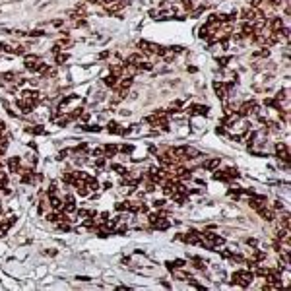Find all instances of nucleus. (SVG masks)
I'll return each instance as SVG.
<instances>
[{
    "instance_id": "obj_1",
    "label": "nucleus",
    "mask_w": 291,
    "mask_h": 291,
    "mask_svg": "<svg viewBox=\"0 0 291 291\" xmlns=\"http://www.w3.org/2000/svg\"><path fill=\"white\" fill-rule=\"evenodd\" d=\"M231 281L237 283V285H241V287H248L250 281H252V274H250V272H245V270H239V272L233 274Z\"/></svg>"
},
{
    "instance_id": "obj_2",
    "label": "nucleus",
    "mask_w": 291,
    "mask_h": 291,
    "mask_svg": "<svg viewBox=\"0 0 291 291\" xmlns=\"http://www.w3.org/2000/svg\"><path fill=\"white\" fill-rule=\"evenodd\" d=\"M200 239H202V233H198V231H194V229H190L188 233H186V237H184V241L186 243H200Z\"/></svg>"
},
{
    "instance_id": "obj_3",
    "label": "nucleus",
    "mask_w": 291,
    "mask_h": 291,
    "mask_svg": "<svg viewBox=\"0 0 291 291\" xmlns=\"http://www.w3.org/2000/svg\"><path fill=\"white\" fill-rule=\"evenodd\" d=\"M229 87H231V84H229V86H223V84H221V82H217V80L214 82V89H216L217 97H225V95H227V89H229Z\"/></svg>"
},
{
    "instance_id": "obj_4",
    "label": "nucleus",
    "mask_w": 291,
    "mask_h": 291,
    "mask_svg": "<svg viewBox=\"0 0 291 291\" xmlns=\"http://www.w3.org/2000/svg\"><path fill=\"white\" fill-rule=\"evenodd\" d=\"M151 225L155 227V229H159V231H165V229L171 225V223H169V219H163V217L159 216L157 219H155V221H153V223H151Z\"/></svg>"
},
{
    "instance_id": "obj_5",
    "label": "nucleus",
    "mask_w": 291,
    "mask_h": 291,
    "mask_svg": "<svg viewBox=\"0 0 291 291\" xmlns=\"http://www.w3.org/2000/svg\"><path fill=\"white\" fill-rule=\"evenodd\" d=\"M276 151L280 153V157H281V159H289V151H287V146H285L283 142L276 144Z\"/></svg>"
},
{
    "instance_id": "obj_6",
    "label": "nucleus",
    "mask_w": 291,
    "mask_h": 291,
    "mask_svg": "<svg viewBox=\"0 0 291 291\" xmlns=\"http://www.w3.org/2000/svg\"><path fill=\"white\" fill-rule=\"evenodd\" d=\"M254 107H256L254 101H247V103H243V105H241V115H248V113H252Z\"/></svg>"
},
{
    "instance_id": "obj_7",
    "label": "nucleus",
    "mask_w": 291,
    "mask_h": 291,
    "mask_svg": "<svg viewBox=\"0 0 291 291\" xmlns=\"http://www.w3.org/2000/svg\"><path fill=\"white\" fill-rule=\"evenodd\" d=\"M258 212H260V216L264 217L266 221H274V212H272V210H268V208L262 206V208H258Z\"/></svg>"
},
{
    "instance_id": "obj_8",
    "label": "nucleus",
    "mask_w": 291,
    "mask_h": 291,
    "mask_svg": "<svg viewBox=\"0 0 291 291\" xmlns=\"http://www.w3.org/2000/svg\"><path fill=\"white\" fill-rule=\"evenodd\" d=\"M190 113L192 115H208V107L206 105H192L190 107Z\"/></svg>"
},
{
    "instance_id": "obj_9",
    "label": "nucleus",
    "mask_w": 291,
    "mask_h": 291,
    "mask_svg": "<svg viewBox=\"0 0 291 291\" xmlns=\"http://www.w3.org/2000/svg\"><path fill=\"white\" fill-rule=\"evenodd\" d=\"M64 212H74L76 210V204H74V196H66V204L62 206Z\"/></svg>"
},
{
    "instance_id": "obj_10",
    "label": "nucleus",
    "mask_w": 291,
    "mask_h": 291,
    "mask_svg": "<svg viewBox=\"0 0 291 291\" xmlns=\"http://www.w3.org/2000/svg\"><path fill=\"white\" fill-rule=\"evenodd\" d=\"M241 14H243L245 20H254V18H256V12L252 10V8H247V10H243Z\"/></svg>"
},
{
    "instance_id": "obj_11",
    "label": "nucleus",
    "mask_w": 291,
    "mask_h": 291,
    "mask_svg": "<svg viewBox=\"0 0 291 291\" xmlns=\"http://www.w3.org/2000/svg\"><path fill=\"white\" fill-rule=\"evenodd\" d=\"M217 165H219V159H217V157H216V159H210V161H206L204 165H202V167H204V169H208V171H210V169H216Z\"/></svg>"
},
{
    "instance_id": "obj_12",
    "label": "nucleus",
    "mask_w": 291,
    "mask_h": 291,
    "mask_svg": "<svg viewBox=\"0 0 291 291\" xmlns=\"http://www.w3.org/2000/svg\"><path fill=\"white\" fill-rule=\"evenodd\" d=\"M214 179H216V181H229V175H227V171L225 173L217 171V173H214Z\"/></svg>"
},
{
    "instance_id": "obj_13",
    "label": "nucleus",
    "mask_w": 291,
    "mask_h": 291,
    "mask_svg": "<svg viewBox=\"0 0 291 291\" xmlns=\"http://www.w3.org/2000/svg\"><path fill=\"white\" fill-rule=\"evenodd\" d=\"M51 206H53L54 210H62V202H60V200H58V198H56L54 194L51 196Z\"/></svg>"
},
{
    "instance_id": "obj_14",
    "label": "nucleus",
    "mask_w": 291,
    "mask_h": 291,
    "mask_svg": "<svg viewBox=\"0 0 291 291\" xmlns=\"http://www.w3.org/2000/svg\"><path fill=\"white\" fill-rule=\"evenodd\" d=\"M8 165H10L12 171H18V167H20V157H12L10 161H8Z\"/></svg>"
},
{
    "instance_id": "obj_15",
    "label": "nucleus",
    "mask_w": 291,
    "mask_h": 291,
    "mask_svg": "<svg viewBox=\"0 0 291 291\" xmlns=\"http://www.w3.org/2000/svg\"><path fill=\"white\" fill-rule=\"evenodd\" d=\"M281 25H283L281 18H276V20L272 22V31H280V29H281Z\"/></svg>"
},
{
    "instance_id": "obj_16",
    "label": "nucleus",
    "mask_w": 291,
    "mask_h": 291,
    "mask_svg": "<svg viewBox=\"0 0 291 291\" xmlns=\"http://www.w3.org/2000/svg\"><path fill=\"white\" fill-rule=\"evenodd\" d=\"M117 150H119L117 146H107V148H105V153H107V157H113V155L117 153Z\"/></svg>"
},
{
    "instance_id": "obj_17",
    "label": "nucleus",
    "mask_w": 291,
    "mask_h": 291,
    "mask_svg": "<svg viewBox=\"0 0 291 291\" xmlns=\"http://www.w3.org/2000/svg\"><path fill=\"white\" fill-rule=\"evenodd\" d=\"M105 84H107L109 87H113L115 84H117V80H115V76H109V78H105Z\"/></svg>"
},
{
    "instance_id": "obj_18",
    "label": "nucleus",
    "mask_w": 291,
    "mask_h": 291,
    "mask_svg": "<svg viewBox=\"0 0 291 291\" xmlns=\"http://www.w3.org/2000/svg\"><path fill=\"white\" fill-rule=\"evenodd\" d=\"M128 208H130V202H124V204H122V202H119V204H117V210H119V212H122V210H128Z\"/></svg>"
},
{
    "instance_id": "obj_19",
    "label": "nucleus",
    "mask_w": 291,
    "mask_h": 291,
    "mask_svg": "<svg viewBox=\"0 0 291 291\" xmlns=\"http://www.w3.org/2000/svg\"><path fill=\"white\" fill-rule=\"evenodd\" d=\"M192 262H194V266L198 270H202L204 268V260H200V258H192Z\"/></svg>"
},
{
    "instance_id": "obj_20",
    "label": "nucleus",
    "mask_w": 291,
    "mask_h": 291,
    "mask_svg": "<svg viewBox=\"0 0 291 291\" xmlns=\"http://www.w3.org/2000/svg\"><path fill=\"white\" fill-rule=\"evenodd\" d=\"M281 225H283V229H289V216L281 217Z\"/></svg>"
},
{
    "instance_id": "obj_21",
    "label": "nucleus",
    "mask_w": 291,
    "mask_h": 291,
    "mask_svg": "<svg viewBox=\"0 0 291 291\" xmlns=\"http://www.w3.org/2000/svg\"><path fill=\"white\" fill-rule=\"evenodd\" d=\"M66 60H68V54H58V56H56V62H58V64H62V62H66Z\"/></svg>"
},
{
    "instance_id": "obj_22",
    "label": "nucleus",
    "mask_w": 291,
    "mask_h": 291,
    "mask_svg": "<svg viewBox=\"0 0 291 291\" xmlns=\"http://www.w3.org/2000/svg\"><path fill=\"white\" fill-rule=\"evenodd\" d=\"M29 130H31L33 134H43V132H45L43 126H35V128H29Z\"/></svg>"
},
{
    "instance_id": "obj_23",
    "label": "nucleus",
    "mask_w": 291,
    "mask_h": 291,
    "mask_svg": "<svg viewBox=\"0 0 291 291\" xmlns=\"http://www.w3.org/2000/svg\"><path fill=\"white\" fill-rule=\"evenodd\" d=\"M229 60H231V58H229V56H223V58H219V60H217V62H219V66H225L227 62H229Z\"/></svg>"
},
{
    "instance_id": "obj_24",
    "label": "nucleus",
    "mask_w": 291,
    "mask_h": 291,
    "mask_svg": "<svg viewBox=\"0 0 291 291\" xmlns=\"http://www.w3.org/2000/svg\"><path fill=\"white\" fill-rule=\"evenodd\" d=\"M132 150H134L132 146H122V148H120V151H122V153H130Z\"/></svg>"
},
{
    "instance_id": "obj_25",
    "label": "nucleus",
    "mask_w": 291,
    "mask_h": 291,
    "mask_svg": "<svg viewBox=\"0 0 291 291\" xmlns=\"http://www.w3.org/2000/svg\"><path fill=\"white\" fill-rule=\"evenodd\" d=\"M161 206H165V200H155L153 202V208H161Z\"/></svg>"
},
{
    "instance_id": "obj_26",
    "label": "nucleus",
    "mask_w": 291,
    "mask_h": 291,
    "mask_svg": "<svg viewBox=\"0 0 291 291\" xmlns=\"http://www.w3.org/2000/svg\"><path fill=\"white\" fill-rule=\"evenodd\" d=\"M274 208H276V210H283V204H281V200H278V202L274 204Z\"/></svg>"
},
{
    "instance_id": "obj_27",
    "label": "nucleus",
    "mask_w": 291,
    "mask_h": 291,
    "mask_svg": "<svg viewBox=\"0 0 291 291\" xmlns=\"http://www.w3.org/2000/svg\"><path fill=\"white\" fill-rule=\"evenodd\" d=\"M221 256H223V258H229V256H231V252H229V250H221Z\"/></svg>"
},
{
    "instance_id": "obj_28",
    "label": "nucleus",
    "mask_w": 291,
    "mask_h": 291,
    "mask_svg": "<svg viewBox=\"0 0 291 291\" xmlns=\"http://www.w3.org/2000/svg\"><path fill=\"white\" fill-rule=\"evenodd\" d=\"M95 165H97V167H103V165H105V159H97Z\"/></svg>"
},
{
    "instance_id": "obj_29",
    "label": "nucleus",
    "mask_w": 291,
    "mask_h": 291,
    "mask_svg": "<svg viewBox=\"0 0 291 291\" xmlns=\"http://www.w3.org/2000/svg\"><path fill=\"white\" fill-rule=\"evenodd\" d=\"M101 219H103V221H109V214H107V212L101 214Z\"/></svg>"
},
{
    "instance_id": "obj_30",
    "label": "nucleus",
    "mask_w": 291,
    "mask_h": 291,
    "mask_svg": "<svg viewBox=\"0 0 291 291\" xmlns=\"http://www.w3.org/2000/svg\"><path fill=\"white\" fill-rule=\"evenodd\" d=\"M101 153H103L101 148H95V150H93V155H101Z\"/></svg>"
},
{
    "instance_id": "obj_31",
    "label": "nucleus",
    "mask_w": 291,
    "mask_h": 291,
    "mask_svg": "<svg viewBox=\"0 0 291 291\" xmlns=\"http://www.w3.org/2000/svg\"><path fill=\"white\" fill-rule=\"evenodd\" d=\"M247 245H250V247H254V245H256V241H254V239H247Z\"/></svg>"
},
{
    "instance_id": "obj_32",
    "label": "nucleus",
    "mask_w": 291,
    "mask_h": 291,
    "mask_svg": "<svg viewBox=\"0 0 291 291\" xmlns=\"http://www.w3.org/2000/svg\"><path fill=\"white\" fill-rule=\"evenodd\" d=\"M111 186H113V184H111V181H107V183L103 184V188H105V190H109V188H111Z\"/></svg>"
},
{
    "instance_id": "obj_33",
    "label": "nucleus",
    "mask_w": 291,
    "mask_h": 291,
    "mask_svg": "<svg viewBox=\"0 0 291 291\" xmlns=\"http://www.w3.org/2000/svg\"><path fill=\"white\" fill-rule=\"evenodd\" d=\"M78 280H80V281H89V278H86V276H78Z\"/></svg>"
},
{
    "instance_id": "obj_34",
    "label": "nucleus",
    "mask_w": 291,
    "mask_h": 291,
    "mask_svg": "<svg viewBox=\"0 0 291 291\" xmlns=\"http://www.w3.org/2000/svg\"><path fill=\"white\" fill-rule=\"evenodd\" d=\"M260 2H262V0H252V6L256 8V6H260Z\"/></svg>"
},
{
    "instance_id": "obj_35",
    "label": "nucleus",
    "mask_w": 291,
    "mask_h": 291,
    "mask_svg": "<svg viewBox=\"0 0 291 291\" xmlns=\"http://www.w3.org/2000/svg\"><path fill=\"white\" fill-rule=\"evenodd\" d=\"M101 2H103V4H107V6H109V4H113L115 0H101Z\"/></svg>"
},
{
    "instance_id": "obj_36",
    "label": "nucleus",
    "mask_w": 291,
    "mask_h": 291,
    "mask_svg": "<svg viewBox=\"0 0 291 291\" xmlns=\"http://www.w3.org/2000/svg\"><path fill=\"white\" fill-rule=\"evenodd\" d=\"M2 130H4V122L0 120V132H2Z\"/></svg>"
},
{
    "instance_id": "obj_37",
    "label": "nucleus",
    "mask_w": 291,
    "mask_h": 291,
    "mask_svg": "<svg viewBox=\"0 0 291 291\" xmlns=\"http://www.w3.org/2000/svg\"><path fill=\"white\" fill-rule=\"evenodd\" d=\"M270 2H272V4H278V0H270Z\"/></svg>"
},
{
    "instance_id": "obj_38",
    "label": "nucleus",
    "mask_w": 291,
    "mask_h": 291,
    "mask_svg": "<svg viewBox=\"0 0 291 291\" xmlns=\"http://www.w3.org/2000/svg\"><path fill=\"white\" fill-rule=\"evenodd\" d=\"M89 2H97V0H89Z\"/></svg>"
}]
</instances>
